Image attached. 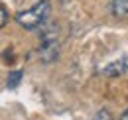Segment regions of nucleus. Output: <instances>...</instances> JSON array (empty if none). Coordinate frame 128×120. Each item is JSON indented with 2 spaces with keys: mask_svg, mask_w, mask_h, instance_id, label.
I'll list each match as a JSON object with an SVG mask.
<instances>
[{
  "mask_svg": "<svg viewBox=\"0 0 128 120\" xmlns=\"http://www.w3.org/2000/svg\"><path fill=\"white\" fill-rule=\"evenodd\" d=\"M95 120H110V112H108V110H104V108H100V110L96 112Z\"/></svg>",
  "mask_w": 128,
  "mask_h": 120,
  "instance_id": "0eeeda50",
  "label": "nucleus"
},
{
  "mask_svg": "<svg viewBox=\"0 0 128 120\" xmlns=\"http://www.w3.org/2000/svg\"><path fill=\"white\" fill-rule=\"evenodd\" d=\"M49 10H51L49 0H40V2L34 4L30 10L20 12L16 16V22L22 28H26V30H34V28L46 24V20H48V16H49Z\"/></svg>",
  "mask_w": 128,
  "mask_h": 120,
  "instance_id": "f257e3e1",
  "label": "nucleus"
},
{
  "mask_svg": "<svg viewBox=\"0 0 128 120\" xmlns=\"http://www.w3.org/2000/svg\"><path fill=\"white\" fill-rule=\"evenodd\" d=\"M22 75H24V73H22L20 69H16V71H12V73L8 75V87H10V89H14V87H18V85H20V81H22Z\"/></svg>",
  "mask_w": 128,
  "mask_h": 120,
  "instance_id": "39448f33",
  "label": "nucleus"
},
{
  "mask_svg": "<svg viewBox=\"0 0 128 120\" xmlns=\"http://www.w3.org/2000/svg\"><path fill=\"white\" fill-rule=\"evenodd\" d=\"M110 12L116 18H128V0H112Z\"/></svg>",
  "mask_w": 128,
  "mask_h": 120,
  "instance_id": "20e7f679",
  "label": "nucleus"
},
{
  "mask_svg": "<svg viewBox=\"0 0 128 120\" xmlns=\"http://www.w3.org/2000/svg\"><path fill=\"white\" fill-rule=\"evenodd\" d=\"M59 55V44H57V36L53 34V30L48 32L42 40V47H40V57L46 63H51L53 59H57Z\"/></svg>",
  "mask_w": 128,
  "mask_h": 120,
  "instance_id": "f03ea898",
  "label": "nucleus"
},
{
  "mask_svg": "<svg viewBox=\"0 0 128 120\" xmlns=\"http://www.w3.org/2000/svg\"><path fill=\"white\" fill-rule=\"evenodd\" d=\"M120 120H128V108L122 112V114H120Z\"/></svg>",
  "mask_w": 128,
  "mask_h": 120,
  "instance_id": "6e6552de",
  "label": "nucleus"
},
{
  "mask_svg": "<svg viewBox=\"0 0 128 120\" xmlns=\"http://www.w3.org/2000/svg\"><path fill=\"white\" fill-rule=\"evenodd\" d=\"M8 24V12H6V6H0V26L4 28Z\"/></svg>",
  "mask_w": 128,
  "mask_h": 120,
  "instance_id": "423d86ee",
  "label": "nucleus"
},
{
  "mask_svg": "<svg viewBox=\"0 0 128 120\" xmlns=\"http://www.w3.org/2000/svg\"><path fill=\"white\" fill-rule=\"evenodd\" d=\"M128 71V55H124L122 59L114 61L110 65L102 67V75H108V77H114V75H122Z\"/></svg>",
  "mask_w": 128,
  "mask_h": 120,
  "instance_id": "7ed1b4c3",
  "label": "nucleus"
}]
</instances>
